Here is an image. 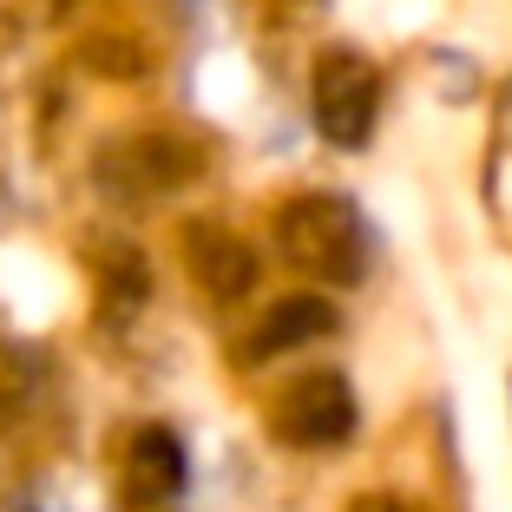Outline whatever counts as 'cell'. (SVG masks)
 <instances>
[{"mask_svg": "<svg viewBox=\"0 0 512 512\" xmlns=\"http://www.w3.org/2000/svg\"><path fill=\"white\" fill-rule=\"evenodd\" d=\"M276 237H283L289 263L309 270V276H322V283H362L368 250H375L362 211H355L348 197H335V191L296 197V204L276 217Z\"/></svg>", "mask_w": 512, "mask_h": 512, "instance_id": "6da1fadb", "label": "cell"}, {"mask_svg": "<svg viewBox=\"0 0 512 512\" xmlns=\"http://www.w3.org/2000/svg\"><path fill=\"white\" fill-rule=\"evenodd\" d=\"M375 112H381V73L355 46H329L316 60V132L329 145L355 151L375 138Z\"/></svg>", "mask_w": 512, "mask_h": 512, "instance_id": "7a4b0ae2", "label": "cell"}, {"mask_svg": "<svg viewBox=\"0 0 512 512\" xmlns=\"http://www.w3.org/2000/svg\"><path fill=\"white\" fill-rule=\"evenodd\" d=\"M276 434L289 447H342L355 434V388L342 375H329V368L322 375H302L283 394V407H276Z\"/></svg>", "mask_w": 512, "mask_h": 512, "instance_id": "3957f363", "label": "cell"}, {"mask_svg": "<svg viewBox=\"0 0 512 512\" xmlns=\"http://www.w3.org/2000/svg\"><path fill=\"white\" fill-rule=\"evenodd\" d=\"M335 329V302H322V296H283L270 309V316L256 322V335H250V362H270V355H289V348H302V342H322V335Z\"/></svg>", "mask_w": 512, "mask_h": 512, "instance_id": "277c9868", "label": "cell"}, {"mask_svg": "<svg viewBox=\"0 0 512 512\" xmlns=\"http://www.w3.org/2000/svg\"><path fill=\"white\" fill-rule=\"evenodd\" d=\"M125 480H132L138 499H171L184 486V447L178 434H165V427H145V434L132 440V467H125Z\"/></svg>", "mask_w": 512, "mask_h": 512, "instance_id": "5b68a950", "label": "cell"}, {"mask_svg": "<svg viewBox=\"0 0 512 512\" xmlns=\"http://www.w3.org/2000/svg\"><path fill=\"white\" fill-rule=\"evenodd\" d=\"M191 263H197V276H204L211 296H243V289L256 283V256L243 250L237 237H224V230H197L191 237Z\"/></svg>", "mask_w": 512, "mask_h": 512, "instance_id": "8992f818", "label": "cell"}, {"mask_svg": "<svg viewBox=\"0 0 512 512\" xmlns=\"http://www.w3.org/2000/svg\"><path fill=\"white\" fill-rule=\"evenodd\" d=\"M355 512H407V506H394V499H362Z\"/></svg>", "mask_w": 512, "mask_h": 512, "instance_id": "52a82bcc", "label": "cell"}, {"mask_svg": "<svg viewBox=\"0 0 512 512\" xmlns=\"http://www.w3.org/2000/svg\"><path fill=\"white\" fill-rule=\"evenodd\" d=\"M506 112H512V86H506Z\"/></svg>", "mask_w": 512, "mask_h": 512, "instance_id": "ba28073f", "label": "cell"}, {"mask_svg": "<svg viewBox=\"0 0 512 512\" xmlns=\"http://www.w3.org/2000/svg\"><path fill=\"white\" fill-rule=\"evenodd\" d=\"M60 7H73V0H60Z\"/></svg>", "mask_w": 512, "mask_h": 512, "instance_id": "9c48e42d", "label": "cell"}]
</instances>
